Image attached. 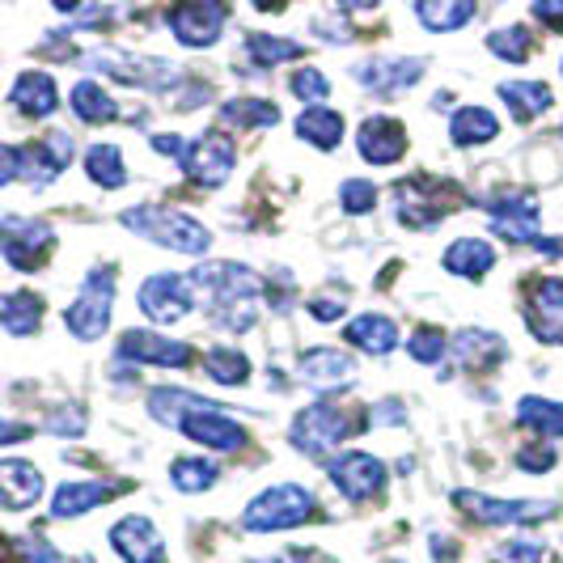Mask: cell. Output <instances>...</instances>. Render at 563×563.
Masks as SVG:
<instances>
[{"mask_svg":"<svg viewBox=\"0 0 563 563\" xmlns=\"http://www.w3.org/2000/svg\"><path fill=\"white\" fill-rule=\"evenodd\" d=\"M119 221H123V229H132V233H141L148 242H157V246L178 254H208V246H212V233L208 229L199 225V221H191L187 212L166 208V203H141V208L123 212Z\"/></svg>","mask_w":563,"mask_h":563,"instance_id":"cell-1","label":"cell"},{"mask_svg":"<svg viewBox=\"0 0 563 563\" xmlns=\"http://www.w3.org/2000/svg\"><path fill=\"white\" fill-rule=\"evenodd\" d=\"M81 64L89 73H102L111 81L136 85V89H169V85L183 81L178 64L157 56H136V52H119V47H93V52L81 56Z\"/></svg>","mask_w":563,"mask_h":563,"instance_id":"cell-2","label":"cell"},{"mask_svg":"<svg viewBox=\"0 0 563 563\" xmlns=\"http://www.w3.org/2000/svg\"><path fill=\"white\" fill-rule=\"evenodd\" d=\"M313 496L301 483H276L267 487L263 496H254L251 508L242 512V526L251 534H272V530H292V526H306L313 517Z\"/></svg>","mask_w":563,"mask_h":563,"instance_id":"cell-3","label":"cell"},{"mask_svg":"<svg viewBox=\"0 0 563 563\" xmlns=\"http://www.w3.org/2000/svg\"><path fill=\"white\" fill-rule=\"evenodd\" d=\"M111 313H114V272L111 267H93L85 276L77 301L64 310V327L77 339H85V343H93V339L107 335Z\"/></svg>","mask_w":563,"mask_h":563,"instance_id":"cell-4","label":"cell"},{"mask_svg":"<svg viewBox=\"0 0 563 563\" xmlns=\"http://www.w3.org/2000/svg\"><path fill=\"white\" fill-rule=\"evenodd\" d=\"M356 420L343 411V407H331V402H313L306 407L297 420H292V445L310 457H327L331 450H339L347 437H352Z\"/></svg>","mask_w":563,"mask_h":563,"instance_id":"cell-5","label":"cell"},{"mask_svg":"<svg viewBox=\"0 0 563 563\" xmlns=\"http://www.w3.org/2000/svg\"><path fill=\"white\" fill-rule=\"evenodd\" d=\"M56 246V229L34 217H4L0 221V254L13 272H38L43 258Z\"/></svg>","mask_w":563,"mask_h":563,"instance_id":"cell-6","label":"cell"},{"mask_svg":"<svg viewBox=\"0 0 563 563\" xmlns=\"http://www.w3.org/2000/svg\"><path fill=\"white\" fill-rule=\"evenodd\" d=\"M453 505L483 526H538L560 512L551 500H492L479 492H453Z\"/></svg>","mask_w":563,"mask_h":563,"instance_id":"cell-7","label":"cell"},{"mask_svg":"<svg viewBox=\"0 0 563 563\" xmlns=\"http://www.w3.org/2000/svg\"><path fill=\"white\" fill-rule=\"evenodd\" d=\"M136 301H141V310L148 322L169 327V322H178V318H187V313L196 310L199 297L187 276H178V272H157V276H148V280L141 284Z\"/></svg>","mask_w":563,"mask_h":563,"instance_id":"cell-8","label":"cell"},{"mask_svg":"<svg viewBox=\"0 0 563 563\" xmlns=\"http://www.w3.org/2000/svg\"><path fill=\"white\" fill-rule=\"evenodd\" d=\"M327 475H331V483H335L352 505L373 500V496L386 487V479H390V475H386V462H377L373 453H361V450H347V453H339V457H331V462H327Z\"/></svg>","mask_w":563,"mask_h":563,"instance_id":"cell-9","label":"cell"},{"mask_svg":"<svg viewBox=\"0 0 563 563\" xmlns=\"http://www.w3.org/2000/svg\"><path fill=\"white\" fill-rule=\"evenodd\" d=\"M178 432L191 437L196 445H208V450H217V453H238V450H246V441H251L246 428L238 420H229L212 398H208L199 411L183 416V420H178Z\"/></svg>","mask_w":563,"mask_h":563,"instance_id":"cell-10","label":"cell"},{"mask_svg":"<svg viewBox=\"0 0 563 563\" xmlns=\"http://www.w3.org/2000/svg\"><path fill=\"white\" fill-rule=\"evenodd\" d=\"M233 162H238V144L221 136V132H203L196 144H187L183 153V169L187 178L199 183V187H221L229 174H233Z\"/></svg>","mask_w":563,"mask_h":563,"instance_id":"cell-11","label":"cell"},{"mask_svg":"<svg viewBox=\"0 0 563 563\" xmlns=\"http://www.w3.org/2000/svg\"><path fill=\"white\" fill-rule=\"evenodd\" d=\"M229 22V4L217 0H203V4H174L166 13L169 34L183 43V47H212L221 38V30Z\"/></svg>","mask_w":563,"mask_h":563,"instance_id":"cell-12","label":"cell"},{"mask_svg":"<svg viewBox=\"0 0 563 563\" xmlns=\"http://www.w3.org/2000/svg\"><path fill=\"white\" fill-rule=\"evenodd\" d=\"M119 361H132V365H162V368H183L196 361V347L183 343V339H166L157 331H123L119 347H114Z\"/></svg>","mask_w":563,"mask_h":563,"instance_id":"cell-13","label":"cell"},{"mask_svg":"<svg viewBox=\"0 0 563 563\" xmlns=\"http://www.w3.org/2000/svg\"><path fill=\"white\" fill-rule=\"evenodd\" d=\"M487 217H492V229L508 238V242H517V246H534L538 238V203L534 196H526V191H508V196H496L487 203Z\"/></svg>","mask_w":563,"mask_h":563,"instance_id":"cell-14","label":"cell"},{"mask_svg":"<svg viewBox=\"0 0 563 563\" xmlns=\"http://www.w3.org/2000/svg\"><path fill=\"white\" fill-rule=\"evenodd\" d=\"M301 382L318 390V395H335V390H347L352 382H356V361L347 356V352H339V347H310L306 356H301Z\"/></svg>","mask_w":563,"mask_h":563,"instance_id":"cell-15","label":"cell"},{"mask_svg":"<svg viewBox=\"0 0 563 563\" xmlns=\"http://www.w3.org/2000/svg\"><path fill=\"white\" fill-rule=\"evenodd\" d=\"M423 59L407 56V59H365L352 68V81L365 85L368 93H402L423 77Z\"/></svg>","mask_w":563,"mask_h":563,"instance_id":"cell-16","label":"cell"},{"mask_svg":"<svg viewBox=\"0 0 563 563\" xmlns=\"http://www.w3.org/2000/svg\"><path fill=\"white\" fill-rule=\"evenodd\" d=\"M111 547L123 563H157L162 551H166L162 547V530L148 517H136V512L111 526Z\"/></svg>","mask_w":563,"mask_h":563,"instance_id":"cell-17","label":"cell"},{"mask_svg":"<svg viewBox=\"0 0 563 563\" xmlns=\"http://www.w3.org/2000/svg\"><path fill=\"white\" fill-rule=\"evenodd\" d=\"M356 153L365 157L368 166H395L398 157L407 153V132L402 123L390 114H373L361 123V136H356Z\"/></svg>","mask_w":563,"mask_h":563,"instance_id":"cell-18","label":"cell"},{"mask_svg":"<svg viewBox=\"0 0 563 563\" xmlns=\"http://www.w3.org/2000/svg\"><path fill=\"white\" fill-rule=\"evenodd\" d=\"M38 496H43V475H38V466H30L22 457H4V462H0V508L22 512V508H30Z\"/></svg>","mask_w":563,"mask_h":563,"instance_id":"cell-19","label":"cell"},{"mask_svg":"<svg viewBox=\"0 0 563 563\" xmlns=\"http://www.w3.org/2000/svg\"><path fill=\"white\" fill-rule=\"evenodd\" d=\"M9 102L26 114V119H47V114H56V107H59L56 77H52V73L30 68V73H22V77L13 81V89H9Z\"/></svg>","mask_w":563,"mask_h":563,"instance_id":"cell-20","label":"cell"},{"mask_svg":"<svg viewBox=\"0 0 563 563\" xmlns=\"http://www.w3.org/2000/svg\"><path fill=\"white\" fill-rule=\"evenodd\" d=\"M453 356H457V365L471 368V373H492V368L505 361V339L492 335V331H479V327H466V331H457L453 335Z\"/></svg>","mask_w":563,"mask_h":563,"instance_id":"cell-21","label":"cell"},{"mask_svg":"<svg viewBox=\"0 0 563 563\" xmlns=\"http://www.w3.org/2000/svg\"><path fill=\"white\" fill-rule=\"evenodd\" d=\"M119 487H123V483H111V479L59 483L56 496H52V517H81V512H89V508L107 505Z\"/></svg>","mask_w":563,"mask_h":563,"instance_id":"cell-22","label":"cell"},{"mask_svg":"<svg viewBox=\"0 0 563 563\" xmlns=\"http://www.w3.org/2000/svg\"><path fill=\"white\" fill-rule=\"evenodd\" d=\"M343 339H347L352 347L368 352V356H386V352L398 347V327H395V318H386V313H361V318L347 322Z\"/></svg>","mask_w":563,"mask_h":563,"instance_id":"cell-23","label":"cell"},{"mask_svg":"<svg viewBox=\"0 0 563 563\" xmlns=\"http://www.w3.org/2000/svg\"><path fill=\"white\" fill-rule=\"evenodd\" d=\"M496 267V246L487 238H457L445 251V272L466 276V280H483Z\"/></svg>","mask_w":563,"mask_h":563,"instance_id":"cell-24","label":"cell"},{"mask_svg":"<svg viewBox=\"0 0 563 563\" xmlns=\"http://www.w3.org/2000/svg\"><path fill=\"white\" fill-rule=\"evenodd\" d=\"M496 93H500V102L512 107V114L521 119V123H530L538 114L551 111V102H555V93H551V85L542 81H500L496 85Z\"/></svg>","mask_w":563,"mask_h":563,"instance_id":"cell-25","label":"cell"},{"mask_svg":"<svg viewBox=\"0 0 563 563\" xmlns=\"http://www.w3.org/2000/svg\"><path fill=\"white\" fill-rule=\"evenodd\" d=\"M475 13H479V4H471V0H420L416 4L420 26H428L432 34H453L466 22H475Z\"/></svg>","mask_w":563,"mask_h":563,"instance_id":"cell-26","label":"cell"},{"mask_svg":"<svg viewBox=\"0 0 563 563\" xmlns=\"http://www.w3.org/2000/svg\"><path fill=\"white\" fill-rule=\"evenodd\" d=\"M0 327L18 339L34 335L43 327V301L34 292H0Z\"/></svg>","mask_w":563,"mask_h":563,"instance_id":"cell-27","label":"cell"},{"mask_svg":"<svg viewBox=\"0 0 563 563\" xmlns=\"http://www.w3.org/2000/svg\"><path fill=\"white\" fill-rule=\"evenodd\" d=\"M68 98H73V102H68V107H73V114H77L81 123H89V128L119 119V102H114L111 93H107L98 81H77Z\"/></svg>","mask_w":563,"mask_h":563,"instance_id":"cell-28","label":"cell"},{"mask_svg":"<svg viewBox=\"0 0 563 563\" xmlns=\"http://www.w3.org/2000/svg\"><path fill=\"white\" fill-rule=\"evenodd\" d=\"M453 144H466V148H475V144H487L500 136V119L487 111V107H462V111H453Z\"/></svg>","mask_w":563,"mask_h":563,"instance_id":"cell-29","label":"cell"},{"mask_svg":"<svg viewBox=\"0 0 563 563\" xmlns=\"http://www.w3.org/2000/svg\"><path fill=\"white\" fill-rule=\"evenodd\" d=\"M517 420L526 423L534 437L542 441H560L563 437V402H551V398H521L517 407Z\"/></svg>","mask_w":563,"mask_h":563,"instance_id":"cell-30","label":"cell"},{"mask_svg":"<svg viewBox=\"0 0 563 563\" xmlns=\"http://www.w3.org/2000/svg\"><path fill=\"white\" fill-rule=\"evenodd\" d=\"M297 136L313 148H339V136H343V114L327 111V107H310V111L297 119Z\"/></svg>","mask_w":563,"mask_h":563,"instance_id":"cell-31","label":"cell"},{"mask_svg":"<svg viewBox=\"0 0 563 563\" xmlns=\"http://www.w3.org/2000/svg\"><path fill=\"white\" fill-rule=\"evenodd\" d=\"M221 123L225 128H276L280 111L267 98H233V102L221 107Z\"/></svg>","mask_w":563,"mask_h":563,"instance_id":"cell-32","label":"cell"},{"mask_svg":"<svg viewBox=\"0 0 563 563\" xmlns=\"http://www.w3.org/2000/svg\"><path fill=\"white\" fill-rule=\"evenodd\" d=\"M85 174L98 183V187H123L128 183V162H123V153L114 148V144H93L89 153H85Z\"/></svg>","mask_w":563,"mask_h":563,"instance_id":"cell-33","label":"cell"},{"mask_svg":"<svg viewBox=\"0 0 563 563\" xmlns=\"http://www.w3.org/2000/svg\"><path fill=\"white\" fill-rule=\"evenodd\" d=\"M203 368H208V377L221 382V386H246V377H251V361H246L238 347H225V343L208 347Z\"/></svg>","mask_w":563,"mask_h":563,"instance_id":"cell-34","label":"cell"},{"mask_svg":"<svg viewBox=\"0 0 563 563\" xmlns=\"http://www.w3.org/2000/svg\"><path fill=\"white\" fill-rule=\"evenodd\" d=\"M221 479V466L217 462H203V457H178L174 466H169V483L178 487V492H208V487H217Z\"/></svg>","mask_w":563,"mask_h":563,"instance_id":"cell-35","label":"cell"},{"mask_svg":"<svg viewBox=\"0 0 563 563\" xmlns=\"http://www.w3.org/2000/svg\"><path fill=\"white\" fill-rule=\"evenodd\" d=\"M246 56L258 64V68H276L284 59H297L301 56V43H292V38H276V34H246Z\"/></svg>","mask_w":563,"mask_h":563,"instance_id":"cell-36","label":"cell"},{"mask_svg":"<svg viewBox=\"0 0 563 563\" xmlns=\"http://www.w3.org/2000/svg\"><path fill=\"white\" fill-rule=\"evenodd\" d=\"M487 52L496 59H508V64H526L534 43H530V30L526 26H505V30H492L487 34Z\"/></svg>","mask_w":563,"mask_h":563,"instance_id":"cell-37","label":"cell"},{"mask_svg":"<svg viewBox=\"0 0 563 563\" xmlns=\"http://www.w3.org/2000/svg\"><path fill=\"white\" fill-rule=\"evenodd\" d=\"M288 89H292V98H297V102L318 107V102H327V98H331V77H327L322 68H297V73L288 77Z\"/></svg>","mask_w":563,"mask_h":563,"instance_id":"cell-38","label":"cell"},{"mask_svg":"<svg viewBox=\"0 0 563 563\" xmlns=\"http://www.w3.org/2000/svg\"><path fill=\"white\" fill-rule=\"evenodd\" d=\"M339 203H343V212H373V203H377V183L373 178H347L343 187H339Z\"/></svg>","mask_w":563,"mask_h":563,"instance_id":"cell-39","label":"cell"},{"mask_svg":"<svg viewBox=\"0 0 563 563\" xmlns=\"http://www.w3.org/2000/svg\"><path fill=\"white\" fill-rule=\"evenodd\" d=\"M445 335L437 331V327H420L416 335H411V343H407V352L420 361V365H441V356H445Z\"/></svg>","mask_w":563,"mask_h":563,"instance_id":"cell-40","label":"cell"},{"mask_svg":"<svg viewBox=\"0 0 563 563\" xmlns=\"http://www.w3.org/2000/svg\"><path fill=\"white\" fill-rule=\"evenodd\" d=\"M526 327L542 343H563V310H542V306H534V310H526Z\"/></svg>","mask_w":563,"mask_h":563,"instance_id":"cell-41","label":"cell"},{"mask_svg":"<svg viewBox=\"0 0 563 563\" xmlns=\"http://www.w3.org/2000/svg\"><path fill=\"white\" fill-rule=\"evenodd\" d=\"M555 445H526V450L517 453V466L521 471H530V475H547L551 466H555Z\"/></svg>","mask_w":563,"mask_h":563,"instance_id":"cell-42","label":"cell"},{"mask_svg":"<svg viewBox=\"0 0 563 563\" xmlns=\"http://www.w3.org/2000/svg\"><path fill=\"white\" fill-rule=\"evenodd\" d=\"M542 555H547V547H542V542H530V538L505 542V551H500V560L505 563H538Z\"/></svg>","mask_w":563,"mask_h":563,"instance_id":"cell-43","label":"cell"},{"mask_svg":"<svg viewBox=\"0 0 563 563\" xmlns=\"http://www.w3.org/2000/svg\"><path fill=\"white\" fill-rule=\"evenodd\" d=\"M534 306H542V310H563V276H542L534 284Z\"/></svg>","mask_w":563,"mask_h":563,"instance_id":"cell-44","label":"cell"},{"mask_svg":"<svg viewBox=\"0 0 563 563\" xmlns=\"http://www.w3.org/2000/svg\"><path fill=\"white\" fill-rule=\"evenodd\" d=\"M13 178H22V144L0 141V187H9Z\"/></svg>","mask_w":563,"mask_h":563,"instance_id":"cell-45","label":"cell"},{"mask_svg":"<svg viewBox=\"0 0 563 563\" xmlns=\"http://www.w3.org/2000/svg\"><path fill=\"white\" fill-rule=\"evenodd\" d=\"M530 18L563 34V0H538V4H530Z\"/></svg>","mask_w":563,"mask_h":563,"instance_id":"cell-46","label":"cell"},{"mask_svg":"<svg viewBox=\"0 0 563 563\" xmlns=\"http://www.w3.org/2000/svg\"><path fill=\"white\" fill-rule=\"evenodd\" d=\"M343 301L339 297H318V301H310V318H318V322H339L343 318Z\"/></svg>","mask_w":563,"mask_h":563,"instance_id":"cell-47","label":"cell"},{"mask_svg":"<svg viewBox=\"0 0 563 563\" xmlns=\"http://www.w3.org/2000/svg\"><path fill=\"white\" fill-rule=\"evenodd\" d=\"M148 148H153V153H162V157H183V153H187V141H183L178 132H162V136H153V141H148Z\"/></svg>","mask_w":563,"mask_h":563,"instance_id":"cell-48","label":"cell"},{"mask_svg":"<svg viewBox=\"0 0 563 563\" xmlns=\"http://www.w3.org/2000/svg\"><path fill=\"white\" fill-rule=\"evenodd\" d=\"M26 437H34V428H30V423L0 420V445H18V441H26Z\"/></svg>","mask_w":563,"mask_h":563,"instance_id":"cell-49","label":"cell"},{"mask_svg":"<svg viewBox=\"0 0 563 563\" xmlns=\"http://www.w3.org/2000/svg\"><path fill=\"white\" fill-rule=\"evenodd\" d=\"M9 560V542H4V538H0V563Z\"/></svg>","mask_w":563,"mask_h":563,"instance_id":"cell-50","label":"cell"},{"mask_svg":"<svg viewBox=\"0 0 563 563\" xmlns=\"http://www.w3.org/2000/svg\"><path fill=\"white\" fill-rule=\"evenodd\" d=\"M560 136H563V123H560Z\"/></svg>","mask_w":563,"mask_h":563,"instance_id":"cell-51","label":"cell"},{"mask_svg":"<svg viewBox=\"0 0 563 563\" xmlns=\"http://www.w3.org/2000/svg\"><path fill=\"white\" fill-rule=\"evenodd\" d=\"M560 68H563V59H560Z\"/></svg>","mask_w":563,"mask_h":563,"instance_id":"cell-52","label":"cell"}]
</instances>
